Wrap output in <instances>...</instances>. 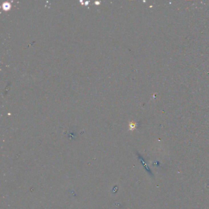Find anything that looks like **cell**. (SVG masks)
<instances>
[{
  "label": "cell",
  "mask_w": 209,
  "mask_h": 209,
  "mask_svg": "<svg viewBox=\"0 0 209 209\" xmlns=\"http://www.w3.org/2000/svg\"><path fill=\"white\" fill-rule=\"evenodd\" d=\"M3 6H4V8H5V9H7L8 8H9V7H10V5H9V3H6L4 4V5H3Z\"/></svg>",
  "instance_id": "1"
}]
</instances>
